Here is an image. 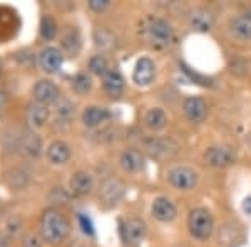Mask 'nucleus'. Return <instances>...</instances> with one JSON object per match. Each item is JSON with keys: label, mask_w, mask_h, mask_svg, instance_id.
Instances as JSON below:
<instances>
[{"label": "nucleus", "mask_w": 251, "mask_h": 247, "mask_svg": "<svg viewBox=\"0 0 251 247\" xmlns=\"http://www.w3.org/2000/svg\"><path fill=\"white\" fill-rule=\"evenodd\" d=\"M71 221L64 212L55 207H49L42 212L39 222V234L42 236L44 242L50 246H59L71 234Z\"/></svg>", "instance_id": "obj_1"}, {"label": "nucleus", "mask_w": 251, "mask_h": 247, "mask_svg": "<svg viewBox=\"0 0 251 247\" xmlns=\"http://www.w3.org/2000/svg\"><path fill=\"white\" fill-rule=\"evenodd\" d=\"M49 115H50L49 105L32 102L29 107H27V122H29L30 127H34V129L44 127L49 120Z\"/></svg>", "instance_id": "obj_20"}, {"label": "nucleus", "mask_w": 251, "mask_h": 247, "mask_svg": "<svg viewBox=\"0 0 251 247\" xmlns=\"http://www.w3.org/2000/svg\"><path fill=\"white\" fill-rule=\"evenodd\" d=\"M64 55L57 47H46L39 54V66L46 74H57L62 67Z\"/></svg>", "instance_id": "obj_8"}, {"label": "nucleus", "mask_w": 251, "mask_h": 247, "mask_svg": "<svg viewBox=\"0 0 251 247\" xmlns=\"http://www.w3.org/2000/svg\"><path fill=\"white\" fill-rule=\"evenodd\" d=\"M69 189L77 197L87 196V194H91L92 189H94V177H92V174H89L86 171L74 172L71 180H69Z\"/></svg>", "instance_id": "obj_11"}, {"label": "nucleus", "mask_w": 251, "mask_h": 247, "mask_svg": "<svg viewBox=\"0 0 251 247\" xmlns=\"http://www.w3.org/2000/svg\"><path fill=\"white\" fill-rule=\"evenodd\" d=\"M0 75H2V64H0Z\"/></svg>", "instance_id": "obj_38"}, {"label": "nucleus", "mask_w": 251, "mask_h": 247, "mask_svg": "<svg viewBox=\"0 0 251 247\" xmlns=\"http://www.w3.org/2000/svg\"><path fill=\"white\" fill-rule=\"evenodd\" d=\"M77 221H79L80 229H82V232L86 234V236H94V225H92V221L86 214H77Z\"/></svg>", "instance_id": "obj_33"}, {"label": "nucleus", "mask_w": 251, "mask_h": 247, "mask_svg": "<svg viewBox=\"0 0 251 247\" xmlns=\"http://www.w3.org/2000/svg\"><path fill=\"white\" fill-rule=\"evenodd\" d=\"M143 32L144 37L148 39V42L159 48L168 47L174 39L173 27L163 19H148V22L144 23Z\"/></svg>", "instance_id": "obj_2"}, {"label": "nucleus", "mask_w": 251, "mask_h": 247, "mask_svg": "<svg viewBox=\"0 0 251 247\" xmlns=\"http://www.w3.org/2000/svg\"><path fill=\"white\" fill-rule=\"evenodd\" d=\"M32 94H34L35 102L44 104V105L55 104L60 99L59 87L55 86L52 80H49V79H40L39 82L34 86V90H32Z\"/></svg>", "instance_id": "obj_7"}, {"label": "nucleus", "mask_w": 251, "mask_h": 247, "mask_svg": "<svg viewBox=\"0 0 251 247\" xmlns=\"http://www.w3.org/2000/svg\"><path fill=\"white\" fill-rule=\"evenodd\" d=\"M60 47L71 57H75L80 50V34L77 27L67 25L60 32Z\"/></svg>", "instance_id": "obj_13"}, {"label": "nucleus", "mask_w": 251, "mask_h": 247, "mask_svg": "<svg viewBox=\"0 0 251 247\" xmlns=\"http://www.w3.org/2000/svg\"><path fill=\"white\" fill-rule=\"evenodd\" d=\"M156 77V66L149 57H141L136 62V67L132 70V80H134L136 86L146 87L151 86L154 82Z\"/></svg>", "instance_id": "obj_9"}, {"label": "nucleus", "mask_w": 251, "mask_h": 247, "mask_svg": "<svg viewBox=\"0 0 251 247\" xmlns=\"http://www.w3.org/2000/svg\"><path fill=\"white\" fill-rule=\"evenodd\" d=\"M151 214L159 222H171L177 216V209L168 197H157L152 202Z\"/></svg>", "instance_id": "obj_14"}, {"label": "nucleus", "mask_w": 251, "mask_h": 247, "mask_svg": "<svg viewBox=\"0 0 251 247\" xmlns=\"http://www.w3.org/2000/svg\"><path fill=\"white\" fill-rule=\"evenodd\" d=\"M20 149L29 157H39L40 151H42V140L37 134H27L20 142Z\"/></svg>", "instance_id": "obj_25"}, {"label": "nucleus", "mask_w": 251, "mask_h": 247, "mask_svg": "<svg viewBox=\"0 0 251 247\" xmlns=\"http://www.w3.org/2000/svg\"><path fill=\"white\" fill-rule=\"evenodd\" d=\"M72 89H74V92H77L79 95L87 94V92L92 89L91 75L86 74V72H79V74H75L74 79H72Z\"/></svg>", "instance_id": "obj_27"}, {"label": "nucleus", "mask_w": 251, "mask_h": 247, "mask_svg": "<svg viewBox=\"0 0 251 247\" xmlns=\"http://www.w3.org/2000/svg\"><path fill=\"white\" fill-rule=\"evenodd\" d=\"M5 105H7V94L0 90V112L5 109Z\"/></svg>", "instance_id": "obj_36"}, {"label": "nucleus", "mask_w": 251, "mask_h": 247, "mask_svg": "<svg viewBox=\"0 0 251 247\" xmlns=\"http://www.w3.org/2000/svg\"><path fill=\"white\" fill-rule=\"evenodd\" d=\"M169 145H174L171 140H154L149 145V151H151L152 157H171L173 152H169Z\"/></svg>", "instance_id": "obj_29"}, {"label": "nucleus", "mask_w": 251, "mask_h": 247, "mask_svg": "<svg viewBox=\"0 0 251 247\" xmlns=\"http://www.w3.org/2000/svg\"><path fill=\"white\" fill-rule=\"evenodd\" d=\"M183 111H184V115L188 117L191 122H203L208 115V105L203 99L200 97H188L183 104Z\"/></svg>", "instance_id": "obj_12"}, {"label": "nucleus", "mask_w": 251, "mask_h": 247, "mask_svg": "<svg viewBox=\"0 0 251 247\" xmlns=\"http://www.w3.org/2000/svg\"><path fill=\"white\" fill-rule=\"evenodd\" d=\"M22 225H24L22 217H20V216H12V217L7 219L3 230H5V234L9 237H17L20 234V230H22Z\"/></svg>", "instance_id": "obj_30"}, {"label": "nucleus", "mask_w": 251, "mask_h": 247, "mask_svg": "<svg viewBox=\"0 0 251 247\" xmlns=\"http://www.w3.org/2000/svg\"><path fill=\"white\" fill-rule=\"evenodd\" d=\"M124 77L117 68H111L106 75L102 77V87L106 90L107 95L111 97H119L124 92Z\"/></svg>", "instance_id": "obj_19"}, {"label": "nucleus", "mask_w": 251, "mask_h": 247, "mask_svg": "<svg viewBox=\"0 0 251 247\" xmlns=\"http://www.w3.org/2000/svg\"><path fill=\"white\" fill-rule=\"evenodd\" d=\"M80 247H89V246H80Z\"/></svg>", "instance_id": "obj_39"}, {"label": "nucleus", "mask_w": 251, "mask_h": 247, "mask_svg": "<svg viewBox=\"0 0 251 247\" xmlns=\"http://www.w3.org/2000/svg\"><path fill=\"white\" fill-rule=\"evenodd\" d=\"M87 3H89V7H91V10L97 12V14L104 12L109 5H111V2H109V0H89Z\"/></svg>", "instance_id": "obj_34"}, {"label": "nucleus", "mask_w": 251, "mask_h": 247, "mask_svg": "<svg viewBox=\"0 0 251 247\" xmlns=\"http://www.w3.org/2000/svg\"><path fill=\"white\" fill-rule=\"evenodd\" d=\"M39 34L46 42H50V40H54L59 35V25L52 15H49V14L42 15L40 25H39Z\"/></svg>", "instance_id": "obj_23"}, {"label": "nucleus", "mask_w": 251, "mask_h": 247, "mask_svg": "<svg viewBox=\"0 0 251 247\" xmlns=\"http://www.w3.org/2000/svg\"><path fill=\"white\" fill-rule=\"evenodd\" d=\"M204 159L209 165L213 167H228L234 162V154L229 147H225V145H214V147H209L204 154Z\"/></svg>", "instance_id": "obj_10"}, {"label": "nucleus", "mask_w": 251, "mask_h": 247, "mask_svg": "<svg viewBox=\"0 0 251 247\" xmlns=\"http://www.w3.org/2000/svg\"><path fill=\"white\" fill-rule=\"evenodd\" d=\"M229 29L234 39L246 42L251 39V20L246 15H240V17H234L229 23Z\"/></svg>", "instance_id": "obj_21"}, {"label": "nucleus", "mask_w": 251, "mask_h": 247, "mask_svg": "<svg viewBox=\"0 0 251 247\" xmlns=\"http://www.w3.org/2000/svg\"><path fill=\"white\" fill-rule=\"evenodd\" d=\"M121 239L127 247H137L143 244V241L148 236V225L143 219L129 217L121 222Z\"/></svg>", "instance_id": "obj_4"}, {"label": "nucleus", "mask_w": 251, "mask_h": 247, "mask_svg": "<svg viewBox=\"0 0 251 247\" xmlns=\"http://www.w3.org/2000/svg\"><path fill=\"white\" fill-rule=\"evenodd\" d=\"M94 42L102 50H111L116 45V37L107 27H96L94 30Z\"/></svg>", "instance_id": "obj_24"}, {"label": "nucleus", "mask_w": 251, "mask_h": 247, "mask_svg": "<svg viewBox=\"0 0 251 247\" xmlns=\"http://www.w3.org/2000/svg\"><path fill=\"white\" fill-rule=\"evenodd\" d=\"M168 180L173 187L179 190H191L198 185V172L191 167L177 165L168 172Z\"/></svg>", "instance_id": "obj_6"}, {"label": "nucleus", "mask_w": 251, "mask_h": 247, "mask_svg": "<svg viewBox=\"0 0 251 247\" xmlns=\"http://www.w3.org/2000/svg\"><path fill=\"white\" fill-rule=\"evenodd\" d=\"M74 109H75L74 104L69 99H64V97H60L57 102H55V112H57L60 119H71V115L74 114Z\"/></svg>", "instance_id": "obj_31"}, {"label": "nucleus", "mask_w": 251, "mask_h": 247, "mask_svg": "<svg viewBox=\"0 0 251 247\" xmlns=\"http://www.w3.org/2000/svg\"><path fill=\"white\" fill-rule=\"evenodd\" d=\"M89 70H91L94 75L104 77L109 70H111V68H109L107 59L104 57L102 54H97V55H94V57L89 59Z\"/></svg>", "instance_id": "obj_28"}, {"label": "nucleus", "mask_w": 251, "mask_h": 247, "mask_svg": "<svg viewBox=\"0 0 251 247\" xmlns=\"http://www.w3.org/2000/svg\"><path fill=\"white\" fill-rule=\"evenodd\" d=\"M246 17H248V19L251 20V7H250V9H248V12H246Z\"/></svg>", "instance_id": "obj_37"}, {"label": "nucleus", "mask_w": 251, "mask_h": 247, "mask_svg": "<svg viewBox=\"0 0 251 247\" xmlns=\"http://www.w3.org/2000/svg\"><path fill=\"white\" fill-rule=\"evenodd\" d=\"M214 25V15L206 9H198L191 15V27L200 32H209Z\"/></svg>", "instance_id": "obj_22"}, {"label": "nucleus", "mask_w": 251, "mask_h": 247, "mask_svg": "<svg viewBox=\"0 0 251 247\" xmlns=\"http://www.w3.org/2000/svg\"><path fill=\"white\" fill-rule=\"evenodd\" d=\"M188 227L193 237L200 239V241H206L211 237L214 229V221L211 212H208L203 207L193 209L188 217Z\"/></svg>", "instance_id": "obj_3"}, {"label": "nucleus", "mask_w": 251, "mask_h": 247, "mask_svg": "<svg viewBox=\"0 0 251 247\" xmlns=\"http://www.w3.org/2000/svg\"><path fill=\"white\" fill-rule=\"evenodd\" d=\"M124 184L123 180L116 179V177H109L100 184L99 187V202L106 209L116 207L124 197Z\"/></svg>", "instance_id": "obj_5"}, {"label": "nucleus", "mask_w": 251, "mask_h": 247, "mask_svg": "<svg viewBox=\"0 0 251 247\" xmlns=\"http://www.w3.org/2000/svg\"><path fill=\"white\" fill-rule=\"evenodd\" d=\"M243 210H245V214L251 216V197H246V199L243 201Z\"/></svg>", "instance_id": "obj_35"}, {"label": "nucleus", "mask_w": 251, "mask_h": 247, "mask_svg": "<svg viewBox=\"0 0 251 247\" xmlns=\"http://www.w3.org/2000/svg\"><path fill=\"white\" fill-rule=\"evenodd\" d=\"M2 179H3V184H5L7 187H10L12 190H22V189L27 187L30 177H29V172H27L25 169L10 167L3 172Z\"/></svg>", "instance_id": "obj_16"}, {"label": "nucleus", "mask_w": 251, "mask_h": 247, "mask_svg": "<svg viewBox=\"0 0 251 247\" xmlns=\"http://www.w3.org/2000/svg\"><path fill=\"white\" fill-rule=\"evenodd\" d=\"M71 156H72L71 147H69V144L64 142V140H54V142L49 144L47 159H49L50 164L64 165V164H67V162H69Z\"/></svg>", "instance_id": "obj_17"}, {"label": "nucleus", "mask_w": 251, "mask_h": 247, "mask_svg": "<svg viewBox=\"0 0 251 247\" xmlns=\"http://www.w3.org/2000/svg\"><path fill=\"white\" fill-rule=\"evenodd\" d=\"M20 246L22 247H44V239L40 234L27 232L20 239Z\"/></svg>", "instance_id": "obj_32"}, {"label": "nucleus", "mask_w": 251, "mask_h": 247, "mask_svg": "<svg viewBox=\"0 0 251 247\" xmlns=\"http://www.w3.org/2000/svg\"><path fill=\"white\" fill-rule=\"evenodd\" d=\"M144 122L151 131H161V129H164L166 124H168V117H166L163 109H151V111L146 114Z\"/></svg>", "instance_id": "obj_26"}, {"label": "nucleus", "mask_w": 251, "mask_h": 247, "mask_svg": "<svg viewBox=\"0 0 251 247\" xmlns=\"http://www.w3.org/2000/svg\"><path fill=\"white\" fill-rule=\"evenodd\" d=\"M109 119H111V112H109L106 107H99V105L86 107L82 112V124L86 125L87 129L99 127L100 124L107 122Z\"/></svg>", "instance_id": "obj_15"}, {"label": "nucleus", "mask_w": 251, "mask_h": 247, "mask_svg": "<svg viewBox=\"0 0 251 247\" xmlns=\"http://www.w3.org/2000/svg\"><path fill=\"white\" fill-rule=\"evenodd\" d=\"M121 167L124 169L126 172L129 174H136V172H141L144 169V156L141 154L137 149H127L121 154Z\"/></svg>", "instance_id": "obj_18"}]
</instances>
